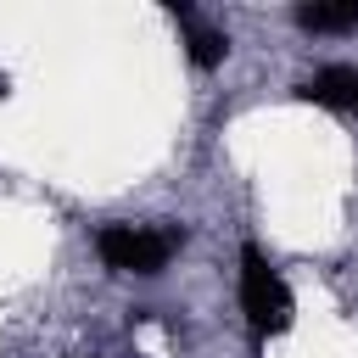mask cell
<instances>
[{"label":"cell","mask_w":358,"mask_h":358,"mask_svg":"<svg viewBox=\"0 0 358 358\" xmlns=\"http://www.w3.org/2000/svg\"><path fill=\"white\" fill-rule=\"evenodd\" d=\"M241 308H246V324H252L257 341H263V336H280V330L291 324V291H285L280 268H274L252 241L241 246Z\"/></svg>","instance_id":"1"},{"label":"cell","mask_w":358,"mask_h":358,"mask_svg":"<svg viewBox=\"0 0 358 358\" xmlns=\"http://www.w3.org/2000/svg\"><path fill=\"white\" fill-rule=\"evenodd\" d=\"M179 229H151V224H106L95 235V252L117 274H162V263L179 252Z\"/></svg>","instance_id":"2"},{"label":"cell","mask_w":358,"mask_h":358,"mask_svg":"<svg viewBox=\"0 0 358 358\" xmlns=\"http://www.w3.org/2000/svg\"><path fill=\"white\" fill-rule=\"evenodd\" d=\"M296 95L313 101V106H330V112H352V117H358V67H347V62L319 67L313 78L296 84Z\"/></svg>","instance_id":"3"},{"label":"cell","mask_w":358,"mask_h":358,"mask_svg":"<svg viewBox=\"0 0 358 358\" xmlns=\"http://www.w3.org/2000/svg\"><path fill=\"white\" fill-rule=\"evenodd\" d=\"M168 17L179 22V34H185V50H190V62L207 73V67H218L224 56H229V34L224 28H213V22H201L190 6H168Z\"/></svg>","instance_id":"4"},{"label":"cell","mask_w":358,"mask_h":358,"mask_svg":"<svg viewBox=\"0 0 358 358\" xmlns=\"http://www.w3.org/2000/svg\"><path fill=\"white\" fill-rule=\"evenodd\" d=\"M296 22L313 28V34H347V28H358V0H341V6H296Z\"/></svg>","instance_id":"5"}]
</instances>
